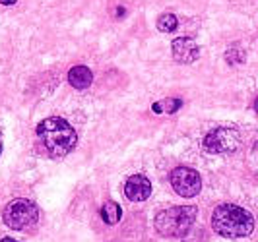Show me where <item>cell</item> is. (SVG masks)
I'll return each mask as SVG.
<instances>
[{
    "label": "cell",
    "mask_w": 258,
    "mask_h": 242,
    "mask_svg": "<svg viewBox=\"0 0 258 242\" xmlns=\"http://www.w3.org/2000/svg\"><path fill=\"white\" fill-rule=\"evenodd\" d=\"M37 138L51 157H64L76 147V130L60 116L45 118L37 126Z\"/></svg>",
    "instance_id": "obj_1"
},
{
    "label": "cell",
    "mask_w": 258,
    "mask_h": 242,
    "mask_svg": "<svg viewBox=\"0 0 258 242\" xmlns=\"http://www.w3.org/2000/svg\"><path fill=\"white\" fill-rule=\"evenodd\" d=\"M212 229L225 238H243L254 229V217L241 205L221 204L212 213Z\"/></svg>",
    "instance_id": "obj_2"
},
{
    "label": "cell",
    "mask_w": 258,
    "mask_h": 242,
    "mask_svg": "<svg viewBox=\"0 0 258 242\" xmlns=\"http://www.w3.org/2000/svg\"><path fill=\"white\" fill-rule=\"evenodd\" d=\"M196 213L198 209L194 205H175V207L163 209L155 215V229L163 236L181 238L190 230Z\"/></svg>",
    "instance_id": "obj_3"
},
{
    "label": "cell",
    "mask_w": 258,
    "mask_h": 242,
    "mask_svg": "<svg viewBox=\"0 0 258 242\" xmlns=\"http://www.w3.org/2000/svg\"><path fill=\"white\" fill-rule=\"evenodd\" d=\"M39 217L37 205L29 200H24V198H18V200H12L8 202L4 211H2V219L4 223L14 230H24L31 225H35Z\"/></svg>",
    "instance_id": "obj_4"
},
{
    "label": "cell",
    "mask_w": 258,
    "mask_h": 242,
    "mask_svg": "<svg viewBox=\"0 0 258 242\" xmlns=\"http://www.w3.org/2000/svg\"><path fill=\"white\" fill-rule=\"evenodd\" d=\"M171 186L182 198H194L202 190V179L190 167H177L171 173Z\"/></svg>",
    "instance_id": "obj_5"
},
{
    "label": "cell",
    "mask_w": 258,
    "mask_h": 242,
    "mask_svg": "<svg viewBox=\"0 0 258 242\" xmlns=\"http://www.w3.org/2000/svg\"><path fill=\"white\" fill-rule=\"evenodd\" d=\"M241 143V136L235 128H216L204 138V147L210 153L235 151Z\"/></svg>",
    "instance_id": "obj_6"
},
{
    "label": "cell",
    "mask_w": 258,
    "mask_h": 242,
    "mask_svg": "<svg viewBox=\"0 0 258 242\" xmlns=\"http://www.w3.org/2000/svg\"><path fill=\"white\" fill-rule=\"evenodd\" d=\"M173 58L179 64H190L200 56V47L190 37H177L171 43Z\"/></svg>",
    "instance_id": "obj_7"
},
{
    "label": "cell",
    "mask_w": 258,
    "mask_h": 242,
    "mask_svg": "<svg viewBox=\"0 0 258 242\" xmlns=\"http://www.w3.org/2000/svg\"><path fill=\"white\" fill-rule=\"evenodd\" d=\"M124 194L130 202H144L152 194V182L144 175H132L124 184Z\"/></svg>",
    "instance_id": "obj_8"
},
{
    "label": "cell",
    "mask_w": 258,
    "mask_h": 242,
    "mask_svg": "<svg viewBox=\"0 0 258 242\" xmlns=\"http://www.w3.org/2000/svg\"><path fill=\"white\" fill-rule=\"evenodd\" d=\"M68 82L76 90H86V88H90L91 82H93V74H91V70L88 66H74L68 72Z\"/></svg>",
    "instance_id": "obj_9"
},
{
    "label": "cell",
    "mask_w": 258,
    "mask_h": 242,
    "mask_svg": "<svg viewBox=\"0 0 258 242\" xmlns=\"http://www.w3.org/2000/svg\"><path fill=\"white\" fill-rule=\"evenodd\" d=\"M120 217H122V209H120V205L116 204V202H107V204H103V207H101V219H103V223H107V225H116L120 221Z\"/></svg>",
    "instance_id": "obj_10"
},
{
    "label": "cell",
    "mask_w": 258,
    "mask_h": 242,
    "mask_svg": "<svg viewBox=\"0 0 258 242\" xmlns=\"http://www.w3.org/2000/svg\"><path fill=\"white\" fill-rule=\"evenodd\" d=\"M181 107H182L181 99H165V101H161V103H154V105H152V111H154V113H169V115H173V113H177Z\"/></svg>",
    "instance_id": "obj_11"
},
{
    "label": "cell",
    "mask_w": 258,
    "mask_h": 242,
    "mask_svg": "<svg viewBox=\"0 0 258 242\" xmlns=\"http://www.w3.org/2000/svg\"><path fill=\"white\" fill-rule=\"evenodd\" d=\"M179 26V22H177V16L175 14H161L159 18H157V29L159 31H163V33H171V31H175Z\"/></svg>",
    "instance_id": "obj_12"
},
{
    "label": "cell",
    "mask_w": 258,
    "mask_h": 242,
    "mask_svg": "<svg viewBox=\"0 0 258 242\" xmlns=\"http://www.w3.org/2000/svg\"><path fill=\"white\" fill-rule=\"evenodd\" d=\"M225 58H227V62L229 64H239L245 60V54L239 51V49H229L227 54H225Z\"/></svg>",
    "instance_id": "obj_13"
},
{
    "label": "cell",
    "mask_w": 258,
    "mask_h": 242,
    "mask_svg": "<svg viewBox=\"0 0 258 242\" xmlns=\"http://www.w3.org/2000/svg\"><path fill=\"white\" fill-rule=\"evenodd\" d=\"M248 165H250V169H252V173L258 177V143L252 147V151H250V155H248Z\"/></svg>",
    "instance_id": "obj_14"
},
{
    "label": "cell",
    "mask_w": 258,
    "mask_h": 242,
    "mask_svg": "<svg viewBox=\"0 0 258 242\" xmlns=\"http://www.w3.org/2000/svg\"><path fill=\"white\" fill-rule=\"evenodd\" d=\"M14 2H16V0H0V4H4V6H10Z\"/></svg>",
    "instance_id": "obj_15"
},
{
    "label": "cell",
    "mask_w": 258,
    "mask_h": 242,
    "mask_svg": "<svg viewBox=\"0 0 258 242\" xmlns=\"http://www.w3.org/2000/svg\"><path fill=\"white\" fill-rule=\"evenodd\" d=\"M0 242H18V240H14V238H10V236H6V238H2Z\"/></svg>",
    "instance_id": "obj_16"
},
{
    "label": "cell",
    "mask_w": 258,
    "mask_h": 242,
    "mask_svg": "<svg viewBox=\"0 0 258 242\" xmlns=\"http://www.w3.org/2000/svg\"><path fill=\"white\" fill-rule=\"evenodd\" d=\"M254 111L258 113V97H256V101H254Z\"/></svg>",
    "instance_id": "obj_17"
},
{
    "label": "cell",
    "mask_w": 258,
    "mask_h": 242,
    "mask_svg": "<svg viewBox=\"0 0 258 242\" xmlns=\"http://www.w3.org/2000/svg\"><path fill=\"white\" fill-rule=\"evenodd\" d=\"M0 153H2V141H0Z\"/></svg>",
    "instance_id": "obj_18"
}]
</instances>
